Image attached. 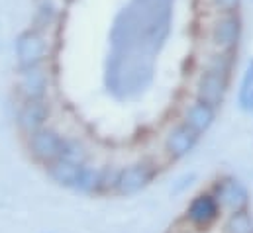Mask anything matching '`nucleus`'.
Wrapping results in <instances>:
<instances>
[{
	"label": "nucleus",
	"mask_w": 253,
	"mask_h": 233,
	"mask_svg": "<svg viewBox=\"0 0 253 233\" xmlns=\"http://www.w3.org/2000/svg\"><path fill=\"white\" fill-rule=\"evenodd\" d=\"M244 34V22L238 12H222L210 26V41L218 51H236Z\"/></svg>",
	"instance_id": "obj_1"
},
{
	"label": "nucleus",
	"mask_w": 253,
	"mask_h": 233,
	"mask_svg": "<svg viewBox=\"0 0 253 233\" xmlns=\"http://www.w3.org/2000/svg\"><path fill=\"white\" fill-rule=\"evenodd\" d=\"M230 77L228 73H220V71H214V69H202L198 80H196V86H194V96L196 100L212 106V108H218L226 94H228V86H230Z\"/></svg>",
	"instance_id": "obj_2"
},
{
	"label": "nucleus",
	"mask_w": 253,
	"mask_h": 233,
	"mask_svg": "<svg viewBox=\"0 0 253 233\" xmlns=\"http://www.w3.org/2000/svg\"><path fill=\"white\" fill-rule=\"evenodd\" d=\"M212 196H214L216 204L220 206V212L234 214V212L248 210V206H250V194H248L246 186L232 176L220 178L214 184Z\"/></svg>",
	"instance_id": "obj_3"
},
{
	"label": "nucleus",
	"mask_w": 253,
	"mask_h": 233,
	"mask_svg": "<svg viewBox=\"0 0 253 233\" xmlns=\"http://www.w3.org/2000/svg\"><path fill=\"white\" fill-rule=\"evenodd\" d=\"M155 176V165L151 161H137L133 165H127L126 169H122L118 173V180H116V194L120 196H131L141 192Z\"/></svg>",
	"instance_id": "obj_4"
},
{
	"label": "nucleus",
	"mask_w": 253,
	"mask_h": 233,
	"mask_svg": "<svg viewBox=\"0 0 253 233\" xmlns=\"http://www.w3.org/2000/svg\"><path fill=\"white\" fill-rule=\"evenodd\" d=\"M47 57V43L40 30H28L16 39V59L20 69L40 65Z\"/></svg>",
	"instance_id": "obj_5"
},
{
	"label": "nucleus",
	"mask_w": 253,
	"mask_h": 233,
	"mask_svg": "<svg viewBox=\"0 0 253 233\" xmlns=\"http://www.w3.org/2000/svg\"><path fill=\"white\" fill-rule=\"evenodd\" d=\"M63 139L65 137H61L55 129L43 125L42 129H38L36 133L30 135V151L38 161L49 165L61 157Z\"/></svg>",
	"instance_id": "obj_6"
},
{
	"label": "nucleus",
	"mask_w": 253,
	"mask_h": 233,
	"mask_svg": "<svg viewBox=\"0 0 253 233\" xmlns=\"http://www.w3.org/2000/svg\"><path fill=\"white\" fill-rule=\"evenodd\" d=\"M196 141H198V133L192 131L185 121H181L169 129V133L163 139V147L171 159H183L194 149Z\"/></svg>",
	"instance_id": "obj_7"
},
{
	"label": "nucleus",
	"mask_w": 253,
	"mask_h": 233,
	"mask_svg": "<svg viewBox=\"0 0 253 233\" xmlns=\"http://www.w3.org/2000/svg\"><path fill=\"white\" fill-rule=\"evenodd\" d=\"M220 214V206L216 204L212 194H200L190 202L187 210V220L196 230H208Z\"/></svg>",
	"instance_id": "obj_8"
},
{
	"label": "nucleus",
	"mask_w": 253,
	"mask_h": 233,
	"mask_svg": "<svg viewBox=\"0 0 253 233\" xmlns=\"http://www.w3.org/2000/svg\"><path fill=\"white\" fill-rule=\"evenodd\" d=\"M47 84H49V77L43 63L20 69V90L26 96V100L43 98L47 92Z\"/></svg>",
	"instance_id": "obj_9"
},
{
	"label": "nucleus",
	"mask_w": 253,
	"mask_h": 233,
	"mask_svg": "<svg viewBox=\"0 0 253 233\" xmlns=\"http://www.w3.org/2000/svg\"><path fill=\"white\" fill-rule=\"evenodd\" d=\"M47 116H49V106L45 104L43 98H40V100H26V104L22 106V110L18 114L20 129L26 135H32V133H36L38 129H42L45 125Z\"/></svg>",
	"instance_id": "obj_10"
},
{
	"label": "nucleus",
	"mask_w": 253,
	"mask_h": 233,
	"mask_svg": "<svg viewBox=\"0 0 253 233\" xmlns=\"http://www.w3.org/2000/svg\"><path fill=\"white\" fill-rule=\"evenodd\" d=\"M214 117H216V108L200 102V100H194L192 104H189L185 108V117L183 121L189 125L192 131H196L198 135L208 131V127L214 123Z\"/></svg>",
	"instance_id": "obj_11"
},
{
	"label": "nucleus",
	"mask_w": 253,
	"mask_h": 233,
	"mask_svg": "<svg viewBox=\"0 0 253 233\" xmlns=\"http://www.w3.org/2000/svg\"><path fill=\"white\" fill-rule=\"evenodd\" d=\"M79 173H81V167L79 165H73L65 159H55L53 163H49V176L61 184V186H67V188H75L77 184V178H79Z\"/></svg>",
	"instance_id": "obj_12"
},
{
	"label": "nucleus",
	"mask_w": 253,
	"mask_h": 233,
	"mask_svg": "<svg viewBox=\"0 0 253 233\" xmlns=\"http://www.w3.org/2000/svg\"><path fill=\"white\" fill-rule=\"evenodd\" d=\"M100 175H102V169H94V167L83 165L81 173H79V178H77V184H75V190H81V192H100Z\"/></svg>",
	"instance_id": "obj_13"
},
{
	"label": "nucleus",
	"mask_w": 253,
	"mask_h": 233,
	"mask_svg": "<svg viewBox=\"0 0 253 233\" xmlns=\"http://www.w3.org/2000/svg\"><path fill=\"white\" fill-rule=\"evenodd\" d=\"M61 159L73 163V165H86L88 163V151L79 139H63V149H61Z\"/></svg>",
	"instance_id": "obj_14"
},
{
	"label": "nucleus",
	"mask_w": 253,
	"mask_h": 233,
	"mask_svg": "<svg viewBox=\"0 0 253 233\" xmlns=\"http://www.w3.org/2000/svg\"><path fill=\"white\" fill-rule=\"evenodd\" d=\"M224 233H253V218L250 216V212L242 210L230 214L224 226Z\"/></svg>",
	"instance_id": "obj_15"
},
{
	"label": "nucleus",
	"mask_w": 253,
	"mask_h": 233,
	"mask_svg": "<svg viewBox=\"0 0 253 233\" xmlns=\"http://www.w3.org/2000/svg\"><path fill=\"white\" fill-rule=\"evenodd\" d=\"M238 98H240L242 110L252 112L253 110V59L250 61V65H248V69H246V73H244Z\"/></svg>",
	"instance_id": "obj_16"
},
{
	"label": "nucleus",
	"mask_w": 253,
	"mask_h": 233,
	"mask_svg": "<svg viewBox=\"0 0 253 233\" xmlns=\"http://www.w3.org/2000/svg\"><path fill=\"white\" fill-rule=\"evenodd\" d=\"M212 6L218 10V14H222V12H238L242 8V0H212Z\"/></svg>",
	"instance_id": "obj_17"
}]
</instances>
